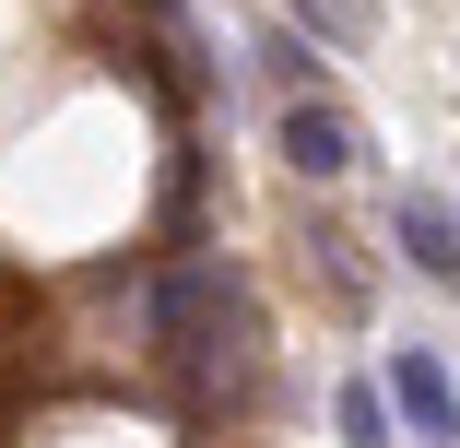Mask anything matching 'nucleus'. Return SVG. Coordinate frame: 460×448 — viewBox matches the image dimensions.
<instances>
[{"label": "nucleus", "mask_w": 460, "mask_h": 448, "mask_svg": "<svg viewBox=\"0 0 460 448\" xmlns=\"http://www.w3.org/2000/svg\"><path fill=\"white\" fill-rule=\"evenodd\" d=\"M236 319V272H225V259H190V272H165L154 295H142V330L165 342V354H190V366H201V342Z\"/></svg>", "instance_id": "f257e3e1"}, {"label": "nucleus", "mask_w": 460, "mask_h": 448, "mask_svg": "<svg viewBox=\"0 0 460 448\" xmlns=\"http://www.w3.org/2000/svg\"><path fill=\"white\" fill-rule=\"evenodd\" d=\"M142 13H154V24H165V36H190V0H142Z\"/></svg>", "instance_id": "0eeeda50"}, {"label": "nucleus", "mask_w": 460, "mask_h": 448, "mask_svg": "<svg viewBox=\"0 0 460 448\" xmlns=\"http://www.w3.org/2000/svg\"><path fill=\"white\" fill-rule=\"evenodd\" d=\"M402 248H413L425 284H460V213H448L437 189H402Z\"/></svg>", "instance_id": "20e7f679"}, {"label": "nucleus", "mask_w": 460, "mask_h": 448, "mask_svg": "<svg viewBox=\"0 0 460 448\" xmlns=\"http://www.w3.org/2000/svg\"><path fill=\"white\" fill-rule=\"evenodd\" d=\"M342 436H354V448H390V413H378V390H342Z\"/></svg>", "instance_id": "39448f33"}, {"label": "nucleus", "mask_w": 460, "mask_h": 448, "mask_svg": "<svg viewBox=\"0 0 460 448\" xmlns=\"http://www.w3.org/2000/svg\"><path fill=\"white\" fill-rule=\"evenodd\" d=\"M284 165H296V177H354V165H366V130H354L331 95H296V107H284Z\"/></svg>", "instance_id": "f03ea898"}, {"label": "nucleus", "mask_w": 460, "mask_h": 448, "mask_svg": "<svg viewBox=\"0 0 460 448\" xmlns=\"http://www.w3.org/2000/svg\"><path fill=\"white\" fill-rule=\"evenodd\" d=\"M390 401H402V425H413L425 448H448V436H460V390H448V366H437L425 342H402V354H390Z\"/></svg>", "instance_id": "7ed1b4c3"}, {"label": "nucleus", "mask_w": 460, "mask_h": 448, "mask_svg": "<svg viewBox=\"0 0 460 448\" xmlns=\"http://www.w3.org/2000/svg\"><path fill=\"white\" fill-rule=\"evenodd\" d=\"M260 59L284 71V83H319V59H307V36H260Z\"/></svg>", "instance_id": "423d86ee"}]
</instances>
